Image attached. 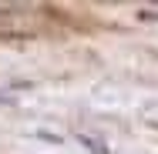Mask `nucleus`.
Here are the masks:
<instances>
[{"mask_svg":"<svg viewBox=\"0 0 158 154\" xmlns=\"http://www.w3.org/2000/svg\"><path fill=\"white\" fill-rule=\"evenodd\" d=\"M141 17H145V20H158V14H141Z\"/></svg>","mask_w":158,"mask_h":154,"instance_id":"1","label":"nucleus"}]
</instances>
